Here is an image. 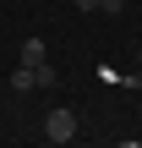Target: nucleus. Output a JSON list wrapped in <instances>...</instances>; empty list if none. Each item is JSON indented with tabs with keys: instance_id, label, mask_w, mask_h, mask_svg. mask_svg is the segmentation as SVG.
<instances>
[{
	"instance_id": "nucleus-4",
	"label": "nucleus",
	"mask_w": 142,
	"mask_h": 148,
	"mask_svg": "<svg viewBox=\"0 0 142 148\" xmlns=\"http://www.w3.org/2000/svg\"><path fill=\"white\" fill-rule=\"evenodd\" d=\"M33 82H38V88H55V82H60V71H55L49 60H38V66H33Z\"/></svg>"
},
{
	"instance_id": "nucleus-3",
	"label": "nucleus",
	"mask_w": 142,
	"mask_h": 148,
	"mask_svg": "<svg viewBox=\"0 0 142 148\" xmlns=\"http://www.w3.org/2000/svg\"><path fill=\"white\" fill-rule=\"evenodd\" d=\"M11 88H16V93H33V88H38V82H33V66H22V60H16V71H11Z\"/></svg>"
},
{
	"instance_id": "nucleus-8",
	"label": "nucleus",
	"mask_w": 142,
	"mask_h": 148,
	"mask_svg": "<svg viewBox=\"0 0 142 148\" xmlns=\"http://www.w3.org/2000/svg\"><path fill=\"white\" fill-rule=\"evenodd\" d=\"M0 99H5V93H0Z\"/></svg>"
},
{
	"instance_id": "nucleus-5",
	"label": "nucleus",
	"mask_w": 142,
	"mask_h": 148,
	"mask_svg": "<svg viewBox=\"0 0 142 148\" xmlns=\"http://www.w3.org/2000/svg\"><path fill=\"white\" fill-rule=\"evenodd\" d=\"M99 11H104V16H120V11H126V0H99Z\"/></svg>"
},
{
	"instance_id": "nucleus-6",
	"label": "nucleus",
	"mask_w": 142,
	"mask_h": 148,
	"mask_svg": "<svg viewBox=\"0 0 142 148\" xmlns=\"http://www.w3.org/2000/svg\"><path fill=\"white\" fill-rule=\"evenodd\" d=\"M71 5H77V11H99V0H71Z\"/></svg>"
},
{
	"instance_id": "nucleus-7",
	"label": "nucleus",
	"mask_w": 142,
	"mask_h": 148,
	"mask_svg": "<svg viewBox=\"0 0 142 148\" xmlns=\"http://www.w3.org/2000/svg\"><path fill=\"white\" fill-rule=\"evenodd\" d=\"M137 60H142V49H137Z\"/></svg>"
},
{
	"instance_id": "nucleus-2",
	"label": "nucleus",
	"mask_w": 142,
	"mask_h": 148,
	"mask_svg": "<svg viewBox=\"0 0 142 148\" xmlns=\"http://www.w3.org/2000/svg\"><path fill=\"white\" fill-rule=\"evenodd\" d=\"M22 66H38L44 60V38H22V55H16Z\"/></svg>"
},
{
	"instance_id": "nucleus-1",
	"label": "nucleus",
	"mask_w": 142,
	"mask_h": 148,
	"mask_svg": "<svg viewBox=\"0 0 142 148\" xmlns=\"http://www.w3.org/2000/svg\"><path fill=\"white\" fill-rule=\"evenodd\" d=\"M44 137H49V143H71V137H77V110H66V104L49 110V115H44Z\"/></svg>"
}]
</instances>
